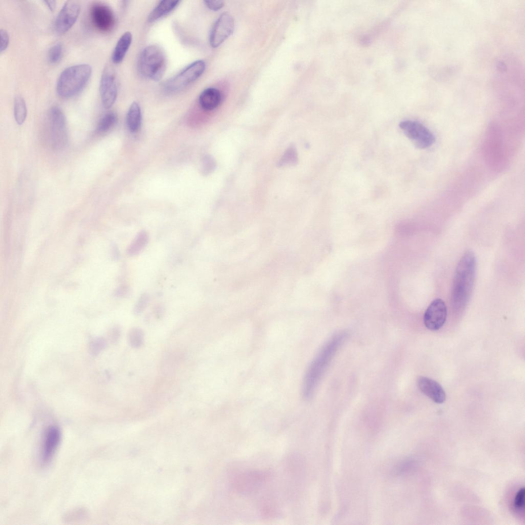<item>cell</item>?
I'll return each mask as SVG.
<instances>
[{"label":"cell","mask_w":525,"mask_h":525,"mask_svg":"<svg viewBox=\"0 0 525 525\" xmlns=\"http://www.w3.org/2000/svg\"><path fill=\"white\" fill-rule=\"evenodd\" d=\"M476 261L472 251H467L456 267L451 289V304L453 311L460 313L466 307L474 287Z\"/></svg>","instance_id":"6da1fadb"},{"label":"cell","mask_w":525,"mask_h":525,"mask_svg":"<svg viewBox=\"0 0 525 525\" xmlns=\"http://www.w3.org/2000/svg\"><path fill=\"white\" fill-rule=\"evenodd\" d=\"M346 332L333 335L322 347L308 367L304 378L302 394L306 399L312 395L323 374L347 336Z\"/></svg>","instance_id":"7a4b0ae2"},{"label":"cell","mask_w":525,"mask_h":525,"mask_svg":"<svg viewBox=\"0 0 525 525\" xmlns=\"http://www.w3.org/2000/svg\"><path fill=\"white\" fill-rule=\"evenodd\" d=\"M92 74L91 67L81 64L69 67L60 74L57 81L56 92L63 98H71L85 87Z\"/></svg>","instance_id":"3957f363"},{"label":"cell","mask_w":525,"mask_h":525,"mask_svg":"<svg viewBox=\"0 0 525 525\" xmlns=\"http://www.w3.org/2000/svg\"><path fill=\"white\" fill-rule=\"evenodd\" d=\"M138 72L144 78L159 81L163 77L166 68V58L162 48L151 45L142 51L138 62Z\"/></svg>","instance_id":"277c9868"},{"label":"cell","mask_w":525,"mask_h":525,"mask_svg":"<svg viewBox=\"0 0 525 525\" xmlns=\"http://www.w3.org/2000/svg\"><path fill=\"white\" fill-rule=\"evenodd\" d=\"M205 68L204 60L193 62L165 83V91L168 94L178 92L200 77Z\"/></svg>","instance_id":"5b68a950"},{"label":"cell","mask_w":525,"mask_h":525,"mask_svg":"<svg viewBox=\"0 0 525 525\" xmlns=\"http://www.w3.org/2000/svg\"><path fill=\"white\" fill-rule=\"evenodd\" d=\"M399 127L413 145L419 149H426L435 142L432 132L421 123L411 120L402 121Z\"/></svg>","instance_id":"8992f818"},{"label":"cell","mask_w":525,"mask_h":525,"mask_svg":"<svg viewBox=\"0 0 525 525\" xmlns=\"http://www.w3.org/2000/svg\"><path fill=\"white\" fill-rule=\"evenodd\" d=\"M51 143L55 149L63 148L67 142L65 116L60 108L51 107L48 113Z\"/></svg>","instance_id":"52a82bcc"},{"label":"cell","mask_w":525,"mask_h":525,"mask_svg":"<svg viewBox=\"0 0 525 525\" xmlns=\"http://www.w3.org/2000/svg\"><path fill=\"white\" fill-rule=\"evenodd\" d=\"M99 93L104 107L111 108L117 96V85L115 73L110 65H107L103 70L99 83Z\"/></svg>","instance_id":"ba28073f"},{"label":"cell","mask_w":525,"mask_h":525,"mask_svg":"<svg viewBox=\"0 0 525 525\" xmlns=\"http://www.w3.org/2000/svg\"><path fill=\"white\" fill-rule=\"evenodd\" d=\"M89 14L93 26L98 31L107 33L114 28L115 15L108 6L102 3H95L91 5Z\"/></svg>","instance_id":"9c48e42d"},{"label":"cell","mask_w":525,"mask_h":525,"mask_svg":"<svg viewBox=\"0 0 525 525\" xmlns=\"http://www.w3.org/2000/svg\"><path fill=\"white\" fill-rule=\"evenodd\" d=\"M80 11V6L76 1H68L59 11L55 22V30L58 34L66 33L76 22Z\"/></svg>","instance_id":"30bf717a"},{"label":"cell","mask_w":525,"mask_h":525,"mask_svg":"<svg viewBox=\"0 0 525 525\" xmlns=\"http://www.w3.org/2000/svg\"><path fill=\"white\" fill-rule=\"evenodd\" d=\"M271 474L267 471H250L237 475L233 480L235 489L241 493L254 491L259 485L268 480Z\"/></svg>","instance_id":"8fae6325"},{"label":"cell","mask_w":525,"mask_h":525,"mask_svg":"<svg viewBox=\"0 0 525 525\" xmlns=\"http://www.w3.org/2000/svg\"><path fill=\"white\" fill-rule=\"evenodd\" d=\"M234 21L229 14L222 13L213 24L209 35V42L213 48L219 46L232 33Z\"/></svg>","instance_id":"7c38bea8"},{"label":"cell","mask_w":525,"mask_h":525,"mask_svg":"<svg viewBox=\"0 0 525 525\" xmlns=\"http://www.w3.org/2000/svg\"><path fill=\"white\" fill-rule=\"evenodd\" d=\"M447 316V309L443 300L434 299L426 310L423 316V322L426 328L432 331L440 329L445 323Z\"/></svg>","instance_id":"4fadbf2b"},{"label":"cell","mask_w":525,"mask_h":525,"mask_svg":"<svg viewBox=\"0 0 525 525\" xmlns=\"http://www.w3.org/2000/svg\"><path fill=\"white\" fill-rule=\"evenodd\" d=\"M417 384L425 395L437 403H443L446 398L445 392L436 381L425 376L418 377Z\"/></svg>","instance_id":"5bb4252c"},{"label":"cell","mask_w":525,"mask_h":525,"mask_svg":"<svg viewBox=\"0 0 525 525\" xmlns=\"http://www.w3.org/2000/svg\"><path fill=\"white\" fill-rule=\"evenodd\" d=\"M60 436V431L56 426H51L47 430L42 452V459L44 463L52 459L59 443Z\"/></svg>","instance_id":"9a60e30c"},{"label":"cell","mask_w":525,"mask_h":525,"mask_svg":"<svg viewBox=\"0 0 525 525\" xmlns=\"http://www.w3.org/2000/svg\"><path fill=\"white\" fill-rule=\"evenodd\" d=\"M221 99V93L218 89L214 88H208L200 93L198 102L203 109L211 111L218 106Z\"/></svg>","instance_id":"2e32d148"},{"label":"cell","mask_w":525,"mask_h":525,"mask_svg":"<svg viewBox=\"0 0 525 525\" xmlns=\"http://www.w3.org/2000/svg\"><path fill=\"white\" fill-rule=\"evenodd\" d=\"M132 41V35L130 32H125L119 38L112 54V60L117 64L124 59Z\"/></svg>","instance_id":"e0dca14e"},{"label":"cell","mask_w":525,"mask_h":525,"mask_svg":"<svg viewBox=\"0 0 525 525\" xmlns=\"http://www.w3.org/2000/svg\"><path fill=\"white\" fill-rule=\"evenodd\" d=\"M180 1H161L149 13L148 20L153 23L165 16L174 10L179 5Z\"/></svg>","instance_id":"ac0fdd59"},{"label":"cell","mask_w":525,"mask_h":525,"mask_svg":"<svg viewBox=\"0 0 525 525\" xmlns=\"http://www.w3.org/2000/svg\"><path fill=\"white\" fill-rule=\"evenodd\" d=\"M127 124L129 130L132 132H137L141 125L142 115L140 108L135 102H133L127 114Z\"/></svg>","instance_id":"d6986e66"},{"label":"cell","mask_w":525,"mask_h":525,"mask_svg":"<svg viewBox=\"0 0 525 525\" xmlns=\"http://www.w3.org/2000/svg\"><path fill=\"white\" fill-rule=\"evenodd\" d=\"M27 109L25 101L21 95H17L14 101V116L16 122L22 125L26 118Z\"/></svg>","instance_id":"ffe728a7"},{"label":"cell","mask_w":525,"mask_h":525,"mask_svg":"<svg viewBox=\"0 0 525 525\" xmlns=\"http://www.w3.org/2000/svg\"><path fill=\"white\" fill-rule=\"evenodd\" d=\"M117 122V116L114 112L106 114L99 122L96 131L99 133H104L110 130Z\"/></svg>","instance_id":"44dd1931"},{"label":"cell","mask_w":525,"mask_h":525,"mask_svg":"<svg viewBox=\"0 0 525 525\" xmlns=\"http://www.w3.org/2000/svg\"><path fill=\"white\" fill-rule=\"evenodd\" d=\"M144 333L139 328L131 329L128 334V340L130 345L134 348L140 347L143 344Z\"/></svg>","instance_id":"7402d4cb"},{"label":"cell","mask_w":525,"mask_h":525,"mask_svg":"<svg viewBox=\"0 0 525 525\" xmlns=\"http://www.w3.org/2000/svg\"><path fill=\"white\" fill-rule=\"evenodd\" d=\"M148 241V236L146 232L139 233L133 242L129 249L131 254H135L139 251L146 245Z\"/></svg>","instance_id":"603a6c76"},{"label":"cell","mask_w":525,"mask_h":525,"mask_svg":"<svg viewBox=\"0 0 525 525\" xmlns=\"http://www.w3.org/2000/svg\"><path fill=\"white\" fill-rule=\"evenodd\" d=\"M63 48L60 44L57 43L52 46L48 52L47 58L51 64L58 62L62 56Z\"/></svg>","instance_id":"cb8c5ba5"},{"label":"cell","mask_w":525,"mask_h":525,"mask_svg":"<svg viewBox=\"0 0 525 525\" xmlns=\"http://www.w3.org/2000/svg\"><path fill=\"white\" fill-rule=\"evenodd\" d=\"M524 488H520L516 493L514 500V506L515 508L519 511L524 510Z\"/></svg>","instance_id":"d4e9b609"},{"label":"cell","mask_w":525,"mask_h":525,"mask_svg":"<svg viewBox=\"0 0 525 525\" xmlns=\"http://www.w3.org/2000/svg\"><path fill=\"white\" fill-rule=\"evenodd\" d=\"M1 46L0 52H3L7 48L9 43V36L8 32L4 29H1L0 31Z\"/></svg>","instance_id":"484cf974"},{"label":"cell","mask_w":525,"mask_h":525,"mask_svg":"<svg viewBox=\"0 0 525 525\" xmlns=\"http://www.w3.org/2000/svg\"><path fill=\"white\" fill-rule=\"evenodd\" d=\"M204 3L207 7L213 11L219 10L224 5L222 1H205Z\"/></svg>","instance_id":"4316f807"},{"label":"cell","mask_w":525,"mask_h":525,"mask_svg":"<svg viewBox=\"0 0 525 525\" xmlns=\"http://www.w3.org/2000/svg\"><path fill=\"white\" fill-rule=\"evenodd\" d=\"M296 153L294 149L291 148L287 152L283 157L282 163H289L291 164L295 161L296 157L295 156Z\"/></svg>","instance_id":"83f0119b"},{"label":"cell","mask_w":525,"mask_h":525,"mask_svg":"<svg viewBox=\"0 0 525 525\" xmlns=\"http://www.w3.org/2000/svg\"><path fill=\"white\" fill-rule=\"evenodd\" d=\"M213 166V161L212 159L209 157H205L203 164L202 171L204 173L207 174L209 173L212 169Z\"/></svg>","instance_id":"f1b7e54d"},{"label":"cell","mask_w":525,"mask_h":525,"mask_svg":"<svg viewBox=\"0 0 525 525\" xmlns=\"http://www.w3.org/2000/svg\"><path fill=\"white\" fill-rule=\"evenodd\" d=\"M44 3L46 4L47 7L51 11H53L56 7V2L54 1H44Z\"/></svg>","instance_id":"f546056e"}]
</instances>
